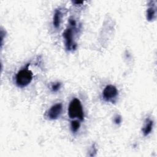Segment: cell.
Instances as JSON below:
<instances>
[{
  "label": "cell",
  "mask_w": 157,
  "mask_h": 157,
  "mask_svg": "<svg viewBox=\"0 0 157 157\" xmlns=\"http://www.w3.org/2000/svg\"><path fill=\"white\" fill-rule=\"evenodd\" d=\"M33 77V74L30 71L28 66L20 70L15 77V82L18 87L23 88L28 86L32 81Z\"/></svg>",
  "instance_id": "2"
},
{
  "label": "cell",
  "mask_w": 157,
  "mask_h": 157,
  "mask_svg": "<svg viewBox=\"0 0 157 157\" xmlns=\"http://www.w3.org/2000/svg\"><path fill=\"white\" fill-rule=\"evenodd\" d=\"M121 121V118L120 116L119 115H117L115 118H114V122L116 123V124H120Z\"/></svg>",
  "instance_id": "11"
},
{
  "label": "cell",
  "mask_w": 157,
  "mask_h": 157,
  "mask_svg": "<svg viewBox=\"0 0 157 157\" xmlns=\"http://www.w3.org/2000/svg\"><path fill=\"white\" fill-rule=\"evenodd\" d=\"M68 115L71 118H77L83 120L84 113L81 102L77 98H73L70 102L68 107Z\"/></svg>",
  "instance_id": "1"
},
{
  "label": "cell",
  "mask_w": 157,
  "mask_h": 157,
  "mask_svg": "<svg viewBox=\"0 0 157 157\" xmlns=\"http://www.w3.org/2000/svg\"><path fill=\"white\" fill-rule=\"evenodd\" d=\"M118 94L117 88L112 85H107L102 91V98L107 102H114V99H116Z\"/></svg>",
  "instance_id": "3"
},
{
  "label": "cell",
  "mask_w": 157,
  "mask_h": 157,
  "mask_svg": "<svg viewBox=\"0 0 157 157\" xmlns=\"http://www.w3.org/2000/svg\"><path fill=\"white\" fill-rule=\"evenodd\" d=\"M80 126V124L78 121L77 120L72 121L71 123V129L72 132H76L78 130Z\"/></svg>",
  "instance_id": "9"
},
{
  "label": "cell",
  "mask_w": 157,
  "mask_h": 157,
  "mask_svg": "<svg viewBox=\"0 0 157 157\" xmlns=\"http://www.w3.org/2000/svg\"><path fill=\"white\" fill-rule=\"evenodd\" d=\"M63 37L65 39V46L67 51H71L75 49L76 44L73 39V31L72 28H67L63 33Z\"/></svg>",
  "instance_id": "4"
},
{
  "label": "cell",
  "mask_w": 157,
  "mask_h": 157,
  "mask_svg": "<svg viewBox=\"0 0 157 157\" xmlns=\"http://www.w3.org/2000/svg\"><path fill=\"white\" fill-rule=\"evenodd\" d=\"M63 105L61 103H57L53 105L46 112L47 117L52 120L58 119L61 115Z\"/></svg>",
  "instance_id": "5"
},
{
  "label": "cell",
  "mask_w": 157,
  "mask_h": 157,
  "mask_svg": "<svg viewBox=\"0 0 157 157\" xmlns=\"http://www.w3.org/2000/svg\"><path fill=\"white\" fill-rule=\"evenodd\" d=\"M153 126V121L150 118H147L145 121L144 125L142 128V131L145 136H148L151 131Z\"/></svg>",
  "instance_id": "7"
},
{
  "label": "cell",
  "mask_w": 157,
  "mask_h": 157,
  "mask_svg": "<svg viewBox=\"0 0 157 157\" xmlns=\"http://www.w3.org/2000/svg\"><path fill=\"white\" fill-rule=\"evenodd\" d=\"M62 12L60 8H58L55 10L53 18V26L55 28H58L60 26L61 21V18H62Z\"/></svg>",
  "instance_id": "6"
},
{
  "label": "cell",
  "mask_w": 157,
  "mask_h": 157,
  "mask_svg": "<svg viewBox=\"0 0 157 157\" xmlns=\"http://www.w3.org/2000/svg\"><path fill=\"white\" fill-rule=\"evenodd\" d=\"M155 4L150 5L148 8L147 9L146 11V18L147 20L148 21H152L155 19L156 14V10Z\"/></svg>",
  "instance_id": "8"
},
{
  "label": "cell",
  "mask_w": 157,
  "mask_h": 157,
  "mask_svg": "<svg viewBox=\"0 0 157 157\" xmlns=\"http://www.w3.org/2000/svg\"><path fill=\"white\" fill-rule=\"evenodd\" d=\"M61 87V83L59 82H56L52 85L51 89L53 92H56L58 91Z\"/></svg>",
  "instance_id": "10"
}]
</instances>
